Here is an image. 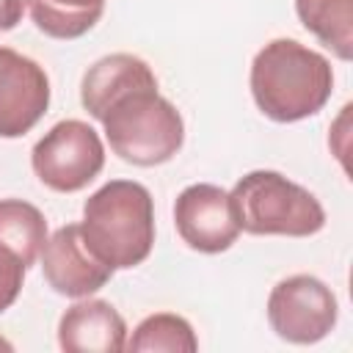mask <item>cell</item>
Segmentation results:
<instances>
[{"instance_id": "obj_1", "label": "cell", "mask_w": 353, "mask_h": 353, "mask_svg": "<svg viewBox=\"0 0 353 353\" xmlns=\"http://www.w3.org/2000/svg\"><path fill=\"white\" fill-rule=\"evenodd\" d=\"M248 83L268 119L292 124L325 108L334 94V69L317 50L295 39H273L254 55Z\"/></svg>"}, {"instance_id": "obj_2", "label": "cell", "mask_w": 353, "mask_h": 353, "mask_svg": "<svg viewBox=\"0 0 353 353\" xmlns=\"http://www.w3.org/2000/svg\"><path fill=\"white\" fill-rule=\"evenodd\" d=\"M80 234L85 245L113 270L141 265L154 245L152 193L132 179H110L83 204Z\"/></svg>"}, {"instance_id": "obj_3", "label": "cell", "mask_w": 353, "mask_h": 353, "mask_svg": "<svg viewBox=\"0 0 353 353\" xmlns=\"http://www.w3.org/2000/svg\"><path fill=\"white\" fill-rule=\"evenodd\" d=\"M97 121L105 127L113 154L141 168L168 163L185 141V121L157 91V80L138 83L113 97Z\"/></svg>"}, {"instance_id": "obj_4", "label": "cell", "mask_w": 353, "mask_h": 353, "mask_svg": "<svg viewBox=\"0 0 353 353\" xmlns=\"http://www.w3.org/2000/svg\"><path fill=\"white\" fill-rule=\"evenodd\" d=\"M240 232L309 237L325 226V210L314 193L279 171H248L229 193Z\"/></svg>"}, {"instance_id": "obj_5", "label": "cell", "mask_w": 353, "mask_h": 353, "mask_svg": "<svg viewBox=\"0 0 353 353\" xmlns=\"http://www.w3.org/2000/svg\"><path fill=\"white\" fill-rule=\"evenodd\" d=\"M33 174L55 193H77L94 182L105 165V143L99 132L80 121L66 119L44 132L30 152Z\"/></svg>"}, {"instance_id": "obj_6", "label": "cell", "mask_w": 353, "mask_h": 353, "mask_svg": "<svg viewBox=\"0 0 353 353\" xmlns=\"http://www.w3.org/2000/svg\"><path fill=\"white\" fill-rule=\"evenodd\" d=\"M339 317L336 295L325 281L309 273L281 279L268 295V323L279 339L314 345L325 339Z\"/></svg>"}, {"instance_id": "obj_7", "label": "cell", "mask_w": 353, "mask_h": 353, "mask_svg": "<svg viewBox=\"0 0 353 353\" xmlns=\"http://www.w3.org/2000/svg\"><path fill=\"white\" fill-rule=\"evenodd\" d=\"M174 223L182 243L201 254H221L240 237L232 199L210 182L188 185L174 201Z\"/></svg>"}, {"instance_id": "obj_8", "label": "cell", "mask_w": 353, "mask_h": 353, "mask_svg": "<svg viewBox=\"0 0 353 353\" xmlns=\"http://www.w3.org/2000/svg\"><path fill=\"white\" fill-rule=\"evenodd\" d=\"M50 108V77L28 55L0 47V138H22Z\"/></svg>"}, {"instance_id": "obj_9", "label": "cell", "mask_w": 353, "mask_h": 353, "mask_svg": "<svg viewBox=\"0 0 353 353\" xmlns=\"http://www.w3.org/2000/svg\"><path fill=\"white\" fill-rule=\"evenodd\" d=\"M39 259L47 284L66 298H88L97 290H102L116 273L85 245L80 223H66L58 232H52Z\"/></svg>"}, {"instance_id": "obj_10", "label": "cell", "mask_w": 353, "mask_h": 353, "mask_svg": "<svg viewBox=\"0 0 353 353\" xmlns=\"http://www.w3.org/2000/svg\"><path fill=\"white\" fill-rule=\"evenodd\" d=\"M58 345L66 353H119L127 347V323L113 303L83 298L61 314Z\"/></svg>"}, {"instance_id": "obj_11", "label": "cell", "mask_w": 353, "mask_h": 353, "mask_svg": "<svg viewBox=\"0 0 353 353\" xmlns=\"http://www.w3.org/2000/svg\"><path fill=\"white\" fill-rule=\"evenodd\" d=\"M295 14L339 61L353 58V0H295Z\"/></svg>"}, {"instance_id": "obj_12", "label": "cell", "mask_w": 353, "mask_h": 353, "mask_svg": "<svg viewBox=\"0 0 353 353\" xmlns=\"http://www.w3.org/2000/svg\"><path fill=\"white\" fill-rule=\"evenodd\" d=\"M33 25L50 39H80L102 17L105 0H28Z\"/></svg>"}, {"instance_id": "obj_13", "label": "cell", "mask_w": 353, "mask_h": 353, "mask_svg": "<svg viewBox=\"0 0 353 353\" xmlns=\"http://www.w3.org/2000/svg\"><path fill=\"white\" fill-rule=\"evenodd\" d=\"M0 243L14 248L30 268L47 243L44 212L22 199H0Z\"/></svg>"}, {"instance_id": "obj_14", "label": "cell", "mask_w": 353, "mask_h": 353, "mask_svg": "<svg viewBox=\"0 0 353 353\" xmlns=\"http://www.w3.org/2000/svg\"><path fill=\"white\" fill-rule=\"evenodd\" d=\"M124 350H135V353H157V350H165V353H196L199 350V339H196L193 325L185 317H179L174 312H157V314L143 317L135 325V331L127 339Z\"/></svg>"}, {"instance_id": "obj_15", "label": "cell", "mask_w": 353, "mask_h": 353, "mask_svg": "<svg viewBox=\"0 0 353 353\" xmlns=\"http://www.w3.org/2000/svg\"><path fill=\"white\" fill-rule=\"evenodd\" d=\"M25 262L22 256L8 248L6 243H0V312L11 309L14 301L22 292V281H25Z\"/></svg>"}, {"instance_id": "obj_16", "label": "cell", "mask_w": 353, "mask_h": 353, "mask_svg": "<svg viewBox=\"0 0 353 353\" xmlns=\"http://www.w3.org/2000/svg\"><path fill=\"white\" fill-rule=\"evenodd\" d=\"M28 0H0V33L14 30L22 22Z\"/></svg>"}, {"instance_id": "obj_17", "label": "cell", "mask_w": 353, "mask_h": 353, "mask_svg": "<svg viewBox=\"0 0 353 353\" xmlns=\"http://www.w3.org/2000/svg\"><path fill=\"white\" fill-rule=\"evenodd\" d=\"M0 347H6V350H11V345H8V342H3V339H0Z\"/></svg>"}]
</instances>
